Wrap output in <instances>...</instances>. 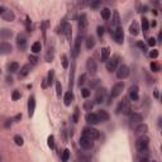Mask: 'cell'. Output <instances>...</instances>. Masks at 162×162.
Here are the masks:
<instances>
[{
  "instance_id": "cell-46",
  "label": "cell",
  "mask_w": 162,
  "mask_h": 162,
  "mask_svg": "<svg viewBox=\"0 0 162 162\" xmlns=\"http://www.w3.org/2000/svg\"><path fill=\"white\" fill-rule=\"evenodd\" d=\"M14 142H15L17 146H23V143H24V142H23V138L20 136H15L14 137Z\"/></svg>"
},
{
  "instance_id": "cell-22",
  "label": "cell",
  "mask_w": 162,
  "mask_h": 162,
  "mask_svg": "<svg viewBox=\"0 0 162 162\" xmlns=\"http://www.w3.org/2000/svg\"><path fill=\"white\" fill-rule=\"evenodd\" d=\"M85 119H86V122L89 123L90 126H95V124H98V123H99L96 113H88L86 117H85Z\"/></svg>"
},
{
  "instance_id": "cell-27",
  "label": "cell",
  "mask_w": 162,
  "mask_h": 162,
  "mask_svg": "<svg viewBox=\"0 0 162 162\" xmlns=\"http://www.w3.org/2000/svg\"><path fill=\"white\" fill-rule=\"evenodd\" d=\"M140 26H138V23L137 22H133L132 24L129 26V33L132 34V36H138L140 34Z\"/></svg>"
},
{
  "instance_id": "cell-12",
  "label": "cell",
  "mask_w": 162,
  "mask_h": 162,
  "mask_svg": "<svg viewBox=\"0 0 162 162\" xmlns=\"http://www.w3.org/2000/svg\"><path fill=\"white\" fill-rule=\"evenodd\" d=\"M17 46L20 51H24L27 47V37L24 33H19L17 37Z\"/></svg>"
},
{
  "instance_id": "cell-5",
  "label": "cell",
  "mask_w": 162,
  "mask_h": 162,
  "mask_svg": "<svg viewBox=\"0 0 162 162\" xmlns=\"http://www.w3.org/2000/svg\"><path fill=\"white\" fill-rule=\"evenodd\" d=\"M119 60H120V57H119L118 55L113 56V57H112V58H110V60L106 62V70L109 71V72H114L115 70H117V67H118Z\"/></svg>"
},
{
  "instance_id": "cell-56",
  "label": "cell",
  "mask_w": 162,
  "mask_h": 162,
  "mask_svg": "<svg viewBox=\"0 0 162 162\" xmlns=\"http://www.w3.org/2000/svg\"><path fill=\"white\" fill-rule=\"evenodd\" d=\"M153 94H155V98H158V89H155Z\"/></svg>"
},
{
  "instance_id": "cell-37",
  "label": "cell",
  "mask_w": 162,
  "mask_h": 162,
  "mask_svg": "<svg viewBox=\"0 0 162 162\" xmlns=\"http://www.w3.org/2000/svg\"><path fill=\"white\" fill-rule=\"evenodd\" d=\"M41 50H42L41 42H34V43L32 44V51H33V53H40Z\"/></svg>"
},
{
  "instance_id": "cell-3",
  "label": "cell",
  "mask_w": 162,
  "mask_h": 162,
  "mask_svg": "<svg viewBox=\"0 0 162 162\" xmlns=\"http://www.w3.org/2000/svg\"><path fill=\"white\" fill-rule=\"evenodd\" d=\"M117 113L118 114H120V113H123V114H130V113H132V112H130V104L128 102V99H123L122 102L119 103Z\"/></svg>"
},
{
  "instance_id": "cell-58",
  "label": "cell",
  "mask_w": 162,
  "mask_h": 162,
  "mask_svg": "<svg viewBox=\"0 0 162 162\" xmlns=\"http://www.w3.org/2000/svg\"><path fill=\"white\" fill-rule=\"evenodd\" d=\"M6 81H8V84H12L13 82V79L12 78H6Z\"/></svg>"
},
{
  "instance_id": "cell-47",
  "label": "cell",
  "mask_w": 162,
  "mask_h": 162,
  "mask_svg": "<svg viewBox=\"0 0 162 162\" xmlns=\"http://www.w3.org/2000/svg\"><path fill=\"white\" fill-rule=\"evenodd\" d=\"M20 91L19 90H14L13 91V94H12V99L13 100H18V99H20Z\"/></svg>"
},
{
  "instance_id": "cell-8",
  "label": "cell",
  "mask_w": 162,
  "mask_h": 162,
  "mask_svg": "<svg viewBox=\"0 0 162 162\" xmlns=\"http://www.w3.org/2000/svg\"><path fill=\"white\" fill-rule=\"evenodd\" d=\"M79 143H80V147H81L82 150H85V151H91L92 148H94V141L88 140V138L81 137L80 141H79Z\"/></svg>"
},
{
  "instance_id": "cell-50",
  "label": "cell",
  "mask_w": 162,
  "mask_h": 162,
  "mask_svg": "<svg viewBox=\"0 0 162 162\" xmlns=\"http://www.w3.org/2000/svg\"><path fill=\"white\" fill-rule=\"evenodd\" d=\"M81 95L85 98V99H88L90 96V90L89 89H81Z\"/></svg>"
},
{
  "instance_id": "cell-2",
  "label": "cell",
  "mask_w": 162,
  "mask_h": 162,
  "mask_svg": "<svg viewBox=\"0 0 162 162\" xmlns=\"http://www.w3.org/2000/svg\"><path fill=\"white\" fill-rule=\"evenodd\" d=\"M148 144H150V138L147 136L137 137V140H136V148H137V151H142V150L148 148Z\"/></svg>"
},
{
  "instance_id": "cell-41",
  "label": "cell",
  "mask_w": 162,
  "mask_h": 162,
  "mask_svg": "<svg viewBox=\"0 0 162 162\" xmlns=\"http://www.w3.org/2000/svg\"><path fill=\"white\" fill-rule=\"evenodd\" d=\"M79 115H80V109H79V108H75L74 117H72V120H74V123H78V122H79Z\"/></svg>"
},
{
  "instance_id": "cell-32",
  "label": "cell",
  "mask_w": 162,
  "mask_h": 162,
  "mask_svg": "<svg viewBox=\"0 0 162 162\" xmlns=\"http://www.w3.org/2000/svg\"><path fill=\"white\" fill-rule=\"evenodd\" d=\"M78 160H79V162H91V156L85 155V153H79Z\"/></svg>"
},
{
  "instance_id": "cell-36",
  "label": "cell",
  "mask_w": 162,
  "mask_h": 162,
  "mask_svg": "<svg viewBox=\"0 0 162 162\" xmlns=\"http://www.w3.org/2000/svg\"><path fill=\"white\" fill-rule=\"evenodd\" d=\"M92 108H94V103L92 102H90V100H86V102L84 103V109L86 110V112H89V113H91V110H92Z\"/></svg>"
},
{
  "instance_id": "cell-13",
  "label": "cell",
  "mask_w": 162,
  "mask_h": 162,
  "mask_svg": "<svg viewBox=\"0 0 162 162\" xmlns=\"http://www.w3.org/2000/svg\"><path fill=\"white\" fill-rule=\"evenodd\" d=\"M86 68H88V71L91 74V75H95L96 71H98V65H96V61L94 58H88L86 61Z\"/></svg>"
},
{
  "instance_id": "cell-24",
  "label": "cell",
  "mask_w": 162,
  "mask_h": 162,
  "mask_svg": "<svg viewBox=\"0 0 162 162\" xmlns=\"http://www.w3.org/2000/svg\"><path fill=\"white\" fill-rule=\"evenodd\" d=\"M30 65H24L22 68H20V71H19V74H18V79L20 80V79H24L26 76H28L29 74H30Z\"/></svg>"
},
{
  "instance_id": "cell-15",
  "label": "cell",
  "mask_w": 162,
  "mask_h": 162,
  "mask_svg": "<svg viewBox=\"0 0 162 162\" xmlns=\"http://www.w3.org/2000/svg\"><path fill=\"white\" fill-rule=\"evenodd\" d=\"M148 132V127L144 124V123H141V124H138L134 129V134L137 137H141V136H146V133Z\"/></svg>"
},
{
  "instance_id": "cell-1",
  "label": "cell",
  "mask_w": 162,
  "mask_h": 162,
  "mask_svg": "<svg viewBox=\"0 0 162 162\" xmlns=\"http://www.w3.org/2000/svg\"><path fill=\"white\" fill-rule=\"evenodd\" d=\"M82 137L88 138V140H91V141H95L98 138H100V133L98 129L92 128V127H85L82 129Z\"/></svg>"
},
{
  "instance_id": "cell-49",
  "label": "cell",
  "mask_w": 162,
  "mask_h": 162,
  "mask_svg": "<svg viewBox=\"0 0 162 162\" xmlns=\"http://www.w3.org/2000/svg\"><path fill=\"white\" fill-rule=\"evenodd\" d=\"M85 82H86V75L84 74V75H81L80 78H79V86L81 88V86H82V85H84Z\"/></svg>"
},
{
  "instance_id": "cell-7",
  "label": "cell",
  "mask_w": 162,
  "mask_h": 162,
  "mask_svg": "<svg viewBox=\"0 0 162 162\" xmlns=\"http://www.w3.org/2000/svg\"><path fill=\"white\" fill-rule=\"evenodd\" d=\"M106 96V89L105 88H98L96 92H95V104H102Z\"/></svg>"
},
{
  "instance_id": "cell-54",
  "label": "cell",
  "mask_w": 162,
  "mask_h": 162,
  "mask_svg": "<svg viewBox=\"0 0 162 162\" xmlns=\"http://www.w3.org/2000/svg\"><path fill=\"white\" fill-rule=\"evenodd\" d=\"M137 46L140 47L141 50H143V51H146V46L143 44V42H137Z\"/></svg>"
},
{
  "instance_id": "cell-42",
  "label": "cell",
  "mask_w": 162,
  "mask_h": 162,
  "mask_svg": "<svg viewBox=\"0 0 162 162\" xmlns=\"http://www.w3.org/2000/svg\"><path fill=\"white\" fill-rule=\"evenodd\" d=\"M151 70H152L153 72H158V71L161 70V66H160L157 62H152V64H151Z\"/></svg>"
},
{
  "instance_id": "cell-62",
  "label": "cell",
  "mask_w": 162,
  "mask_h": 162,
  "mask_svg": "<svg viewBox=\"0 0 162 162\" xmlns=\"http://www.w3.org/2000/svg\"><path fill=\"white\" fill-rule=\"evenodd\" d=\"M152 162H157V161H152Z\"/></svg>"
},
{
  "instance_id": "cell-38",
  "label": "cell",
  "mask_w": 162,
  "mask_h": 162,
  "mask_svg": "<svg viewBox=\"0 0 162 162\" xmlns=\"http://www.w3.org/2000/svg\"><path fill=\"white\" fill-rule=\"evenodd\" d=\"M68 158H70V150L66 148V150L62 152V155H61V161H62V162H67Z\"/></svg>"
},
{
  "instance_id": "cell-14",
  "label": "cell",
  "mask_w": 162,
  "mask_h": 162,
  "mask_svg": "<svg viewBox=\"0 0 162 162\" xmlns=\"http://www.w3.org/2000/svg\"><path fill=\"white\" fill-rule=\"evenodd\" d=\"M113 36H114L115 42H117L118 44H122L123 43V40H124V32H123V28L122 27L115 29L114 32H113Z\"/></svg>"
},
{
  "instance_id": "cell-44",
  "label": "cell",
  "mask_w": 162,
  "mask_h": 162,
  "mask_svg": "<svg viewBox=\"0 0 162 162\" xmlns=\"http://www.w3.org/2000/svg\"><path fill=\"white\" fill-rule=\"evenodd\" d=\"M89 85H90V88H91V89H94V88H98L99 85H100V80H99V79L91 80V81L89 82Z\"/></svg>"
},
{
  "instance_id": "cell-31",
  "label": "cell",
  "mask_w": 162,
  "mask_h": 162,
  "mask_svg": "<svg viewBox=\"0 0 162 162\" xmlns=\"http://www.w3.org/2000/svg\"><path fill=\"white\" fill-rule=\"evenodd\" d=\"M72 99H74V95H72V91H68V92H66V95H65V99H64V102H65V105L66 106H68L71 104V102H72Z\"/></svg>"
},
{
  "instance_id": "cell-30",
  "label": "cell",
  "mask_w": 162,
  "mask_h": 162,
  "mask_svg": "<svg viewBox=\"0 0 162 162\" xmlns=\"http://www.w3.org/2000/svg\"><path fill=\"white\" fill-rule=\"evenodd\" d=\"M102 18L104 19V20H109V18H110V15H112V12H110V9H108V8H104V9H102Z\"/></svg>"
},
{
  "instance_id": "cell-51",
  "label": "cell",
  "mask_w": 162,
  "mask_h": 162,
  "mask_svg": "<svg viewBox=\"0 0 162 162\" xmlns=\"http://www.w3.org/2000/svg\"><path fill=\"white\" fill-rule=\"evenodd\" d=\"M96 33H98V36L102 38L103 36H104V27H102V26H99L98 28H96Z\"/></svg>"
},
{
  "instance_id": "cell-40",
  "label": "cell",
  "mask_w": 162,
  "mask_h": 162,
  "mask_svg": "<svg viewBox=\"0 0 162 162\" xmlns=\"http://www.w3.org/2000/svg\"><path fill=\"white\" fill-rule=\"evenodd\" d=\"M56 94H57V98H61V95H62V85H61L60 81L56 82Z\"/></svg>"
},
{
  "instance_id": "cell-59",
  "label": "cell",
  "mask_w": 162,
  "mask_h": 162,
  "mask_svg": "<svg viewBox=\"0 0 162 162\" xmlns=\"http://www.w3.org/2000/svg\"><path fill=\"white\" fill-rule=\"evenodd\" d=\"M20 118H22V114H18V115H17V117H15V120H19Z\"/></svg>"
},
{
  "instance_id": "cell-23",
  "label": "cell",
  "mask_w": 162,
  "mask_h": 162,
  "mask_svg": "<svg viewBox=\"0 0 162 162\" xmlns=\"http://www.w3.org/2000/svg\"><path fill=\"white\" fill-rule=\"evenodd\" d=\"M61 30H62V33L68 38V40H71V36H72V28H71V26L68 24V23H64L62 24V27H61Z\"/></svg>"
},
{
  "instance_id": "cell-19",
  "label": "cell",
  "mask_w": 162,
  "mask_h": 162,
  "mask_svg": "<svg viewBox=\"0 0 162 162\" xmlns=\"http://www.w3.org/2000/svg\"><path fill=\"white\" fill-rule=\"evenodd\" d=\"M138 91H140V88L137 86V85H132V86L129 88V98L133 100V102H137L140 96H138Z\"/></svg>"
},
{
  "instance_id": "cell-60",
  "label": "cell",
  "mask_w": 162,
  "mask_h": 162,
  "mask_svg": "<svg viewBox=\"0 0 162 162\" xmlns=\"http://www.w3.org/2000/svg\"><path fill=\"white\" fill-rule=\"evenodd\" d=\"M4 9H5V8H3L2 5H0V14H3V12H4Z\"/></svg>"
},
{
  "instance_id": "cell-63",
  "label": "cell",
  "mask_w": 162,
  "mask_h": 162,
  "mask_svg": "<svg viewBox=\"0 0 162 162\" xmlns=\"http://www.w3.org/2000/svg\"><path fill=\"white\" fill-rule=\"evenodd\" d=\"M0 162H2V161H0Z\"/></svg>"
},
{
  "instance_id": "cell-25",
  "label": "cell",
  "mask_w": 162,
  "mask_h": 162,
  "mask_svg": "<svg viewBox=\"0 0 162 162\" xmlns=\"http://www.w3.org/2000/svg\"><path fill=\"white\" fill-rule=\"evenodd\" d=\"M2 17H3V19L6 20V22H13L14 18H15V15H14V13H13L10 9H4L3 14H2Z\"/></svg>"
},
{
  "instance_id": "cell-61",
  "label": "cell",
  "mask_w": 162,
  "mask_h": 162,
  "mask_svg": "<svg viewBox=\"0 0 162 162\" xmlns=\"http://www.w3.org/2000/svg\"><path fill=\"white\" fill-rule=\"evenodd\" d=\"M161 40H162V33L158 34V42H161Z\"/></svg>"
},
{
  "instance_id": "cell-39",
  "label": "cell",
  "mask_w": 162,
  "mask_h": 162,
  "mask_svg": "<svg viewBox=\"0 0 162 162\" xmlns=\"http://www.w3.org/2000/svg\"><path fill=\"white\" fill-rule=\"evenodd\" d=\"M138 156H140V158H148L150 150L146 148V150H142V151H138Z\"/></svg>"
},
{
  "instance_id": "cell-55",
  "label": "cell",
  "mask_w": 162,
  "mask_h": 162,
  "mask_svg": "<svg viewBox=\"0 0 162 162\" xmlns=\"http://www.w3.org/2000/svg\"><path fill=\"white\" fill-rule=\"evenodd\" d=\"M99 4H100V2H95V3H92V4H91V6H92V8H96Z\"/></svg>"
},
{
  "instance_id": "cell-20",
  "label": "cell",
  "mask_w": 162,
  "mask_h": 162,
  "mask_svg": "<svg viewBox=\"0 0 162 162\" xmlns=\"http://www.w3.org/2000/svg\"><path fill=\"white\" fill-rule=\"evenodd\" d=\"M96 115H98V119H99V123H104V122H108V120H109V118H110V115H109V113H108L106 110H103V109H100V110H98Z\"/></svg>"
},
{
  "instance_id": "cell-16",
  "label": "cell",
  "mask_w": 162,
  "mask_h": 162,
  "mask_svg": "<svg viewBox=\"0 0 162 162\" xmlns=\"http://www.w3.org/2000/svg\"><path fill=\"white\" fill-rule=\"evenodd\" d=\"M13 51V47L10 43L8 42H2L0 43V55H9Z\"/></svg>"
},
{
  "instance_id": "cell-48",
  "label": "cell",
  "mask_w": 162,
  "mask_h": 162,
  "mask_svg": "<svg viewBox=\"0 0 162 162\" xmlns=\"http://www.w3.org/2000/svg\"><path fill=\"white\" fill-rule=\"evenodd\" d=\"M28 60H29L30 65H36V64L38 62V57H37V56H33V55H30V56L28 57Z\"/></svg>"
},
{
  "instance_id": "cell-26",
  "label": "cell",
  "mask_w": 162,
  "mask_h": 162,
  "mask_svg": "<svg viewBox=\"0 0 162 162\" xmlns=\"http://www.w3.org/2000/svg\"><path fill=\"white\" fill-rule=\"evenodd\" d=\"M13 36V32L10 29H8V28H3V29H0V40H9V38Z\"/></svg>"
},
{
  "instance_id": "cell-35",
  "label": "cell",
  "mask_w": 162,
  "mask_h": 162,
  "mask_svg": "<svg viewBox=\"0 0 162 162\" xmlns=\"http://www.w3.org/2000/svg\"><path fill=\"white\" fill-rule=\"evenodd\" d=\"M44 58H46V61H47V62H52V60H53V48H50L48 47L47 52H46Z\"/></svg>"
},
{
  "instance_id": "cell-9",
  "label": "cell",
  "mask_w": 162,
  "mask_h": 162,
  "mask_svg": "<svg viewBox=\"0 0 162 162\" xmlns=\"http://www.w3.org/2000/svg\"><path fill=\"white\" fill-rule=\"evenodd\" d=\"M86 29H88V20H86V15L81 14V17L79 19V30H80V34L82 37V34L86 33Z\"/></svg>"
},
{
  "instance_id": "cell-52",
  "label": "cell",
  "mask_w": 162,
  "mask_h": 162,
  "mask_svg": "<svg viewBox=\"0 0 162 162\" xmlns=\"http://www.w3.org/2000/svg\"><path fill=\"white\" fill-rule=\"evenodd\" d=\"M156 40H155V38H153V37H151V38H148V46H150V47H153V46H156Z\"/></svg>"
},
{
  "instance_id": "cell-53",
  "label": "cell",
  "mask_w": 162,
  "mask_h": 162,
  "mask_svg": "<svg viewBox=\"0 0 162 162\" xmlns=\"http://www.w3.org/2000/svg\"><path fill=\"white\" fill-rule=\"evenodd\" d=\"M150 57H151V58H157V57H158V51H157V50H153V51H151V53H150Z\"/></svg>"
},
{
  "instance_id": "cell-28",
  "label": "cell",
  "mask_w": 162,
  "mask_h": 162,
  "mask_svg": "<svg viewBox=\"0 0 162 162\" xmlns=\"http://www.w3.org/2000/svg\"><path fill=\"white\" fill-rule=\"evenodd\" d=\"M85 43H86V48H88V50L94 48V46H95V38L92 37V36H88Z\"/></svg>"
},
{
  "instance_id": "cell-43",
  "label": "cell",
  "mask_w": 162,
  "mask_h": 162,
  "mask_svg": "<svg viewBox=\"0 0 162 162\" xmlns=\"http://www.w3.org/2000/svg\"><path fill=\"white\" fill-rule=\"evenodd\" d=\"M61 62H62L64 68H67V67H68V60H67V56H66V55H62V56H61Z\"/></svg>"
},
{
  "instance_id": "cell-21",
  "label": "cell",
  "mask_w": 162,
  "mask_h": 162,
  "mask_svg": "<svg viewBox=\"0 0 162 162\" xmlns=\"http://www.w3.org/2000/svg\"><path fill=\"white\" fill-rule=\"evenodd\" d=\"M34 110H36V99H34V96H30L28 100V115L30 118L33 117Z\"/></svg>"
},
{
  "instance_id": "cell-34",
  "label": "cell",
  "mask_w": 162,
  "mask_h": 162,
  "mask_svg": "<svg viewBox=\"0 0 162 162\" xmlns=\"http://www.w3.org/2000/svg\"><path fill=\"white\" fill-rule=\"evenodd\" d=\"M148 29H150L148 19L143 17V18H142V30H143V33H147V32H148Z\"/></svg>"
},
{
  "instance_id": "cell-11",
  "label": "cell",
  "mask_w": 162,
  "mask_h": 162,
  "mask_svg": "<svg viewBox=\"0 0 162 162\" xmlns=\"http://www.w3.org/2000/svg\"><path fill=\"white\" fill-rule=\"evenodd\" d=\"M143 122V115L140 113H130L129 114V123L130 124H141Z\"/></svg>"
},
{
  "instance_id": "cell-4",
  "label": "cell",
  "mask_w": 162,
  "mask_h": 162,
  "mask_svg": "<svg viewBox=\"0 0 162 162\" xmlns=\"http://www.w3.org/2000/svg\"><path fill=\"white\" fill-rule=\"evenodd\" d=\"M130 74V70H129V67L127 65H120L118 68H117V78L119 80H124L127 79L128 76Z\"/></svg>"
},
{
  "instance_id": "cell-33",
  "label": "cell",
  "mask_w": 162,
  "mask_h": 162,
  "mask_svg": "<svg viewBox=\"0 0 162 162\" xmlns=\"http://www.w3.org/2000/svg\"><path fill=\"white\" fill-rule=\"evenodd\" d=\"M46 81H47V85H50V86H51L52 82L55 81V70H50V71H48L47 80H46Z\"/></svg>"
},
{
  "instance_id": "cell-10",
  "label": "cell",
  "mask_w": 162,
  "mask_h": 162,
  "mask_svg": "<svg viewBox=\"0 0 162 162\" xmlns=\"http://www.w3.org/2000/svg\"><path fill=\"white\" fill-rule=\"evenodd\" d=\"M119 27H120V17H119V13L115 10L113 13V18H112V22H110V29L114 32V30L117 28H119ZM112 30H110V33H112Z\"/></svg>"
},
{
  "instance_id": "cell-17",
  "label": "cell",
  "mask_w": 162,
  "mask_h": 162,
  "mask_svg": "<svg viewBox=\"0 0 162 162\" xmlns=\"http://www.w3.org/2000/svg\"><path fill=\"white\" fill-rule=\"evenodd\" d=\"M81 40H82V37L79 36L78 38H76V41H75V46H74V50H72V56L75 58L79 56V53L81 51Z\"/></svg>"
},
{
  "instance_id": "cell-18",
  "label": "cell",
  "mask_w": 162,
  "mask_h": 162,
  "mask_svg": "<svg viewBox=\"0 0 162 162\" xmlns=\"http://www.w3.org/2000/svg\"><path fill=\"white\" fill-rule=\"evenodd\" d=\"M109 56H110V48L109 47H104V48L100 50V52H99V58H100V61H102V62H105V61H108Z\"/></svg>"
},
{
  "instance_id": "cell-45",
  "label": "cell",
  "mask_w": 162,
  "mask_h": 162,
  "mask_svg": "<svg viewBox=\"0 0 162 162\" xmlns=\"http://www.w3.org/2000/svg\"><path fill=\"white\" fill-rule=\"evenodd\" d=\"M47 142H48V147H50V148H55V137H53V136H50L48 140H47Z\"/></svg>"
},
{
  "instance_id": "cell-6",
  "label": "cell",
  "mask_w": 162,
  "mask_h": 162,
  "mask_svg": "<svg viewBox=\"0 0 162 162\" xmlns=\"http://www.w3.org/2000/svg\"><path fill=\"white\" fill-rule=\"evenodd\" d=\"M123 90H124V82H118V84H115L112 91H110V98H118L122 95V92Z\"/></svg>"
},
{
  "instance_id": "cell-57",
  "label": "cell",
  "mask_w": 162,
  "mask_h": 162,
  "mask_svg": "<svg viewBox=\"0 0 162 162\" xmlns=\"http://www.w3.org/2000/svg\"><path fill=\"white\" fill-rule=\"evenodd\" d=\"M138 162H150V161H148V158H140Z\"/></svg>"
},
{
  "instance_id": "cell-29",
  "label": "cell",
  "mask_w": 162,
  "mask_h": 162,
  "mask_svg": "<svg viewBox=\"0 0 162 162\" xmlns=\"http://www.w3.org/2000/svg\"><path fill=\"white\" fill-rule=\"evenodd\" d=\"M19 70V64L18 62H12L8 65V71H9L10 74H14V72H17Z\"/></svg>"
}]
</instances>
